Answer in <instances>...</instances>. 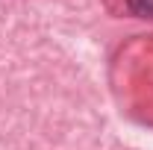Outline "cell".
Wrapping results in <instances>:
<instances>
[{
	"label": "cell",
	"mask_w": 153,
	"mask_h": 150,
	"mask_svg": "<svg viewBox=\"0 0 153 150\" xmlns=\"http://www.w3.org/2000/svg\"><path fill=\"white\" fill-rule=\"evenodd\" d=\"M127 9L135 18H153V0H127Z\"/></svg>",
	"instance_id": "1"
}]
</instances>
